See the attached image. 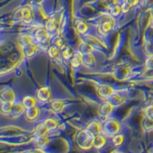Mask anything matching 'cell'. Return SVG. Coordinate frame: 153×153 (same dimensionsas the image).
Masks as SVG:
<instances>
[{"mask_svg": "<svg viewBox=\"0 0 153 153\" xmlns=\"http://www.w3.org/2000/svg\"><path fill=\"white\" fill-rule=\"evenodd\" d=\"M35 103H36V100L31 96H27L22 100L23 106L25 108H26L27 110L33 108L35 106Z\"/></svg>", "mask_w": 153, "mask_h": 153, "instance_id": "6da1fadb", "label": "cell"}]
</instances>
